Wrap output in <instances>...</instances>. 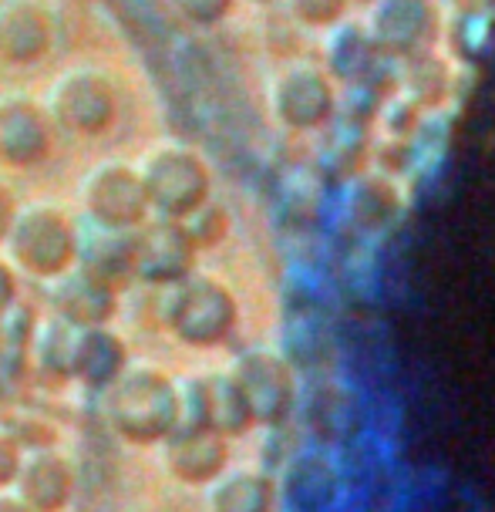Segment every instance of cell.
<instances>
[{
    "mask_svg": "<svg viewBox=\"0 0 495 512\" xmlns=\"http://www.w3.org/2000/svg\"><path fill=\"white\" fill-rule=\"evenodd\" d=\"M182 230L189 233V240L196 243V250H213L229 236L233 230V219H229V209L223 203H216V199H206L199 209H192L186 219H179Z\"/></svg>",
    "mask_w": 495,
    "mask_h": 512,
    "instance_id": "cell-25",
    "label": "cell"
},
{
    "mask_svg": "<svg viewBox=\"0 0 495 512\" xmlns=\"http://www.w3.org/2000/svg\"><path fill=\"white\" fill-rule=\"evenodd\" d=\"M0 512H31V509L14 496V489H0Z\"/></svg>",
    "mask_w": 495,
    "mask_h": 512,
    "instance_id": "cell-31",
    "label": "cell"
},
{
    "mask_svg": "<svg viewBox=\"0 0 495 512\" xmlns=\"http://www.w3.org/2000/svg\"><path fill=\"white\" fill-rule=\"evenodd\" d=\"M17 304V270L0 256V317Z\"/></svg>",
    "mask_w": 495,
    "mask_h": 512,
    "instance_id": "cell-28",
    "label": "cell"
},
{
    "mask_svg": "<svg viewBox=\"0 0 495 512\" xmlns=\"http://www.w3.org/2000/svg\"><path fill=\"white\" fill-rule=\"evenodd\" d=\"M381 0H347V7H351V14H368V11H374V7H378Z\"/></svg>",
    "mask_w": 495,
    "mask_h": 512,
    "instance_id": "cell-32",
    "label": "cell"
},
{
    "mask_svg": "<svg viewBox=\"0 0 495 512\" xmlns=\"http://www.w3.org/2000/svg\"><path fill=\"white\" fill-rule=\"evenodd\" d=\"M78 203L85 209V219L112 230H135L152 216L135 162L122 159L95 162L78 182Z\"/></svg>",
    "mask_w": 495,
    "mask_h": 512,
    "instance_id": "cell-8",
    "label": "cell"
},
{
    "mask_svg": "<svg viewBox=\"0 0 495 512\" xmlns=\"http://www.w3.org/2000/svg\"><path fill=\"white\" fill-rule=\"evenodd\" d=\"M54 17L41 0H0V64L31 68L48 58Z\"/></svg>",
    "mask_w": 495,
    "mask_h": 512,
    "instance_id": "cell-14",
    "label": "cell"
},
{
    "mask_svg": "<svg viewBox=\"0 0 495 512\" xmlns=\"http://www.w3.org/2000/svg\"><path fill=\"white\" fill-rule=\"evenodd\" d=\"M229 374L243 388L256 428H283L300 405V378L293 361L277 347H246L229 361Z\"/></svg>",
    "mask_w": 495,
    "mask_h": 512,
    "instance_id": "cell-7",
    "label": "cell"
},
{
    "mask_svg": "<svg viewBox=\"0 0 495 512\" xmlns=\"http://www.w3.org/2000/svg\"><path fill=\"white\" fill-rule=\"evenodd\" d=\"M155 290V324L169 331L179 344L209 351L226 344L240 324V300L226 280L213 273H189L186 280Z\"/></svg>",
    "mask_w": 495,
    "mask_h": 512,
    "instance_id": "cell-1",
    "label": "cell"
},
{
    "mask_svg": "<svg viewBox=\"0 0 495 512\" xmlns=\"http://www.w3.org/2000/svg\"><path fill=\"white\" fill-rule=\"evenodd\" d=\"M0 246L4 260L17 273L51 283L75 267L78 223L54 203H27L17 206V216Z\"/></svg>",
    "mask_w": 495,
    "mask_h": 512,
    "instance_id": "cell-5",
    "label": "cell"
},
{
    "mask_svg": "<svg viewBox=\"0 0 495 512\" xmlns=\"http://www.w3.org/2000/svg\"><path fill=\"white\" fill-rule=\"evenodd\" d=\"M341 98V85L314 54L280 61L267 81L270 118L297 139H314L320 128L334 122L341 112Z\"/></svg>",
    "mask_w": 495,
    "mask_h": 512,
    "instance_id": "cell-3",
    "label": "cell"
},
{
    "mask_svg": "<svg viewBox=\"0 0 495 512\" xmlns=\"http://www.w3.org/2000/svg\"><path fill=\"white\" fill-rule=\"evenodd\" d=\"M21 448H17L14 442H7L4 435H0V489L11 486L14 472H17V462H21Z\"/></svg>",
    "mask_w": 495,
    "mask_h": 512,
    "instance_id": "cell-29",
    "label": "cell"
},
{
    "mask_svg": "<svg viewBox=\"0 0 495 512\" xmlns=\"http://www.w3.org/2000/svg\"><path fill=\"white\" fill-rule=\"evenodd\" d=\"M41 105L51 115L54 128L81 135V139H98L115 128L118 112H122V95L102 68L75 64L51 81Z\"/></svg>",
    "mask_w": 495,
    "mask_h": 512,
    "instance_id": "cell-6",
    "label": "cell"
},
{
    "mask_svg": "<svg viewBox=\"0 0 495 512\" xmlns=\"http://www.w3.org/2000/svg\"><path fill=\"white\" fill-rule=\"evenodd\" d=\"M71 347H75V327L61 317H44L27 341L24 361L27 374L44 384H68L71 381Z\"/></svg>",
    "mask_w": 495,
    "mask_h": 512,
    "instance_id": "cell-22",
    "label": "cell"
},
{
    "mask_svg": "<svg viewBox=\"0 0 495 512\" xmlns=\"http://www.w3.org/2000/svg\"><path fill=\"white\" fill-rule=\"evenodd\" d=\"M361 21L391 61L442 44V11L435 0H381L374 11L361 14Z\"/></svg>",
    "mask_w": 495,
    "mask_h": 512,
    "instance_id": "cell-11",
    "label": "cell"
},
{
    "mask_svg": "<svg viewBox=\"0 0 495 512\" xmlns=\"http://www.w3.org/2000/svg\"><path fill=\"white\" fill-rule=\"evenodd\" d=\"M51 314L71 327H102L115 317L118 294L71 267L51 280Z\"/></svg>",
    "mask_w": 495,
    "mask_h": 512,
    "instance_id": "cell-20",
    "label": "cell"
},
{
    "mask_svg": "<svg viewBox=\"0 0 495 512\" xmlns=\"http://www.w3.org/2000/svg\"><path fill=\"white\" fill-rule=\"evenodd\" d=\"M108 428L135 445H159L176 432V381L152 364H125L102 391Z\"/></svg>",
    "mask_w": 495,
    "mask_h": 512,
    "instance_id": "cell-2",
    "label": "cell"
},
{
    "mask_svg": "<svg viewBox=\"0 0 495 512\" xmlns=\"http://www.w3.org/2000/svg\"><path fill=\"white\" fill-rule=\"evenodd\" d=\"M149 213L162 219H186L206 199H213V169L206 155L179 139H162L135 162Z\"/></svg>",
    "mask_w": 495,
    "mask_h": 512,
    "instance_id": "cell-4",
    "label": "cell"
},
{
    "mask_svg": "<svg viewBox=\"0 0 495 512\" xmlns=\"http://www.w3.org/2000/svg\"><path fill=\"white\" fill-rule=\"evenodd\" d=\"M162 445V469L169 479L192 489H206L233 462V445L216 432H172Z\"/></svg>",
    "mask_w": 495,
    "mask_h": 512,
    "instance_id": "cell-18",
    "label": "cell"
},
{
    "mask_svg": "<svg viewBox=\"0 0 495 512\" xmlns=\"http://www.w3.org/2000/svg\"><path fill=\"white\" fill-rule=\"evenodd\" d=\"M128 351L122 337L102 327H75V347H71V378L85 381L88 388L105 391L118 374L125 371Z\"/></svg>",
    "mask_w": 495,
    "mask_h": 512,
    "instance_id": "cell-21",
    "label": "cell"
},
{
    "mask_svg": "<svg viewBox=\"0 0 495 512\" xmlns=\"http://www.w3.org/2000/svg\"><path fill=\"white\" fill-rule=\"evenodd\" d=\"M54 122L38 98L24 91L0 95V166L34 169L54 152Z\"/></svg>",
    "mask_w": 495,
    "mask_h": 512,
    "instance_id": "cell-12",
    "label": "cell"
},
{
    "mask_svg": "<svg viewBox=\"0 0 495 512\" xmlns=\"http://www.w3.org/2000/svg\"><path fill=\"white\" fill-rule=\"evenodd\" d=\"M405 203V179L374 166L337 186V219L347 226V233L361 236V240L388 233L398 223Z\"/></svg>",
    "mask_w": 495,
    "mask_h": 512,
    "instance_id": "cell-9",
    "label": "cell"
},
{
    "mask_svg": "<svg viewBox=\"0 0 495 512\" xmlns=\"http://www.w3.org/2000/svg\"><path fill=\"white\" fill-rule=\"evenodd\" d=\"M438 11H442V21H452V17H469V14H492L495 0H435Z\"/></svg>",
    "mask_w": 495,
    "mask_h": 512,
    "instance_id": "cell-27",
    "label": "cell"
},
{
    "mask_svg": "<svg viewBox=\"0 0 495 512\" xmlns=\"http://www.w3.org/2000/svg\"><path fill=\"white\" fill-rule=\"evenodd\" d=\"M11 489L31 512H61L75 496V465L54 445L34 448L17 462Z\"/></svg>",
    "mask_w": 495,
    "mask_h": 512,
    "instance_id": "cell-16",
    "label": "cell"
},
{
    "mask_svg": "<svg viewBox=\"0 0 495 512\" xmlns=\"http://www.w3.org/2000/svg\"><path fill=\"white\" fill-rule=\"evenodd\" d=\"M75 270L98 280L102 287L122 294L135 283L132 273V230H112L85 219L78 223V253Z\"/></svg>",
    "mask_w": 495,
    "mask_h": 512,
    "instance_id": "cell-17",
    "label": "cell"
},
{
    "mask_svg": "<svg viewBox=\"0 0 495 512\" xmlns=\"http://www.w3.org/2000/svg\"><path fill=\"white\" fill-rule=\"evenodd\" d=\"M458 68H462L458 58H452L442 44H432L394 61V88L405 91L425 115H442L455 98Z\"/></svg>",
    "mask_w": 495,
    "mask_h": 512,
    "instance_id": "cell-15",
    "label": "cell"
},
{
    "mask_svg": "<svg viewBox=\"0 0 495 512\" xmlns=\"http://www.w3.org/2000/svg\"><path fill=\"white\" fill-rule=\"evenodd\" d=\"M243 4H250V7H277L280 0H243Z\"/></svg>",
    "mask_w": 495,
    "mask_h": 512,
    "instance_id": "cell-33",
    "label": "cell"
},
{
    "mask_svg": "<svg viewBox=\"0 0 495 512\" xmlns=\"http://www.w3.org/2000/svg\"><path fill=\"white\" fill-rule=\"evenodd\" d=\"M374 162V132L371 115L357 112L351 105H341V112L330 125L314 135V159L310 166L320 179H330L334 186L354 179L357 172L371 169Z\"/></svg>",
    "mask_w": 495,
    "mask_h": 512,
    "instance_id": "cell-13",
    "label": "cell"
},
{
    "mask_svg": "<svg viewBox=\"0 0 495 512\" xmlns=\"http://www.w3.org/2000/svg\"><path fill=\"white\" fill-rule=\"evenodd\" d=\"M199 250L179 219L149 216L132 230V273L145 287H169L196 273Z\"/></svg>",
    "mask_w": 495,
    "mask_h": 512,
    "instance_id": "cell-10",
    "label": "cell"
},
{
    "mask_svg": "<svg viewBox=\"0 0 495 512\" xmlns=\"http://www.w3.org/2000/svg\"><path fill=\"white\" fill-rule=\"evenodd\" d=\"M17 196H14V189L7 186L4 179H0V243H4V236L7 230H11V223H14V216H17Z\"/></svg>",
    "mask_w": 495,
    "mask_h": 512,
    "instance_id": "cell-30",
    "label": "cell"
},
{
    "mask_svg": "<svg viewBox=\"0 0 495 512\" xmlns=\"http://www.w3.org/2000/svg\"><path fill=\"white\" fill-rule=\"evenodd\" d=\"M280 14L297 27L307 38H320V34L334 31L351 17L347 0H280Z\"/></svg>",
    "mask_w": 495,
    "mask_h": 512,
    "instance_id": "cell-24",
    "label": "cell"
},
{
    "mask_svg": "<svg viewBox=\"0 0 495 512\" xmlns=\"http://www.w3.org/2000/svg\"><path fill=\"white\" fill-rule=\"evenodd\" d=\"M206 381H209V428L216 435L229 438V442L250 435L256 428V418L233 374L223 368L216 374H206Z\"/></svg>",
    "mask_w": 495,
    "mask_h": 512,
    "instance_id": "cell-23",
    "label": "cell"
},
{
    "mask_svg": "<svg viewBox=\"0 0 495 512\" xmlns=\"http://www.w3.org/2000/svg\"><path fill=\"white\" fill-rule=\"evenodd\" d=\"M206 512H277L280 479L263 465H233L206 486Z\"/></svg>",
    "mask_w": 495,
    "mask_h": 512,
    "instance_id": "cell-19",
    "label": "cell"
},
{
    "mask_svg": "<svg viewBox=\"0 0 495 512\" xmlns=\"http://www.w3.org/2000/svg\"><path fill=\"white\" fill-rule=\"evenodd\" d=\"M169 4L192 27H216L233 14V7L240 0H169Z\"/></svg>",
    "mask_w": 495,
    "mask_h": 512,
    "instance_id": "cell-26",
    "label": "cell"
}]
</instances>
